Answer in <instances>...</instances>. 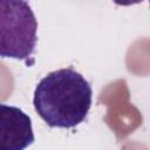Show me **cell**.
I'll return each mask as SVG.
<instances>
[{
  "label": "cell",
  "instance_id": "cell-1",
  "mask_svg": "<svg viewBox=\"0 0 150 150\" xmlns=\"http://www.w3.org/2000/svg\"><path fill=\"white\" fill-rule=\"evenodd\" d=\"M90 83L71 67L47 74L33 97L38 115L52 128L70 129L82 123L91 107Z\"/></svg>",
  "mask_w": 150,
  "mask_h": 150
},
{
  "label": "cell",
  "instance_id": "cell-2",
  "mask_svg": "<svg viewBox=\"0 0 150 150\" xmlns=\"http://www.w3.org/2000/svg\"><path fill=\"white\" fill-rule=\"evenodd\" d=\"M38 21L26 1L0 0V57L27 60L36 46Z\"/></svg>",
  "mask_w": 150,
  "mask_h": 150
},
{
  "label": "cell",
  "instance_id": "cell-3",
  "mask_svg": "<svg viewBox=\"0 0 150 150\" xmlns=\"http://www.w3.org/2000/svg\"><path fill=\"white\" fill-rule=\"evenodd\" d=\"M33 142L30 117L18 107L0 103V150H25Z\"/></svg>",
  "mask_w": 150,
  "mask_h": 150
}]
</instances>
